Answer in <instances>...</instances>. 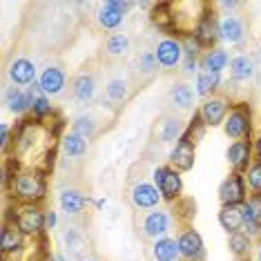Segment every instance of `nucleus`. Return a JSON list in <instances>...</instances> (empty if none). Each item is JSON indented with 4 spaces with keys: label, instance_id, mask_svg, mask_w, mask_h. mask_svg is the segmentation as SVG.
Returning <instances> with one entry per match:
<instances>
[{
    "label": "nucleus",
    "instance_id": "f257e3e1",
    "mask_svg": "<svg viewBox=\"0 0 261 261\" xmlns=\"http://www.w3.org/2000/svg\"><path fill=\"white\" fill-rule=\"evenodd\" d=\"M7 188H9L11 197L16 201H20V205H38L47 194L45 174L34 168L16 172L11 176V181L7 183Z\"/></svg>",
    "mask_w": 261,
    "mask_h": 261
},
{
    "label": "nucleus",
    "instance_id": "f03ea898",
    "mask_svg": "<svg viewBox=\"0 0 261 261\" xmlns=\"http://www.w3.org/2000/svg\"><path fill=\"white\" fill-rule=\"evenodd\" d=\"M223 132L232 141H248L250 139V132H252L250 105H246V103L232 105L228 112V116H225V121H223Z\"/></svg>",
    "mask_w": 261,
    "mask_h": 261
},
{
    "label": "nucleus",
    "instance_id": "7ed1b4c3",
    "mask_svg": "<svg viewBox=\"0 0 261 261\" xmlns=\"http://www.w3.org/2000/svg\"><path fill=\"white\" fill-rule=\"evenodd\" d=\"M154 186L159 188V192H161L163 201H176L181 197L183 192V176L181 172L172 170L170 165H159V168H154Z\"/></svg>",
    "mask_w": 261,
    "mask_h": 261
},
{
    "label": "nucleus",
    "instance_id": "20e7f679",
    "mask_svg": "<svg viewBox=\"0 0 261 261\" xmlns=\"http://www.w3.org/2000/svg\"><path fill=\"white\" fill-rule=\"evenodd\" d=\"M16 221V225L20 228V232L25 237H40L47 230L45 225V212L38 205H20L18 212L11 217Z\"/></svg>",
    "mask_w": 261,
    "mask_h": 261
},
{
    "label": "nucleus",
    "instance_id": "39448f33",
    "mask_svg": "<svg viewBox=\"0 0 261 261\" xmlns=\"http://www.w3.org/2000/svg\"><path fill=\"white\" fill-rule=\"evenodd\" d=\"M228 112H230L228 96H223V94H212V96L203 98V103H201L197 114L201 116V121H203L205 127H217V125H223Z\"/></svg>",
    "mask_w": 261,
    "mask_h": 261
},
{
    "label": "nucleus",
    "instance_id": "423d86ee",
    "mask_svg": "<svg viewBox=\"0 0 261 261\" xmlns=\"http://www.w3.org/2000/svg\"><path fill=\"white\" fill-rule=\"evenodd\" d=\"M192 36L199 40V45L203 47V49H215V43L219 40V18L210 5H205L203 14H201V20L197 22V27H194Z\"/></svg>",
    "mask_w": 261,
    "mask_h": 261
},
{
    "label": "nucleus",
    "instance_id": "0eeeda50",
    "mask_svg": "<svg viewBox=\"0 0 261 261\" xmlns=\"http://www.w3.org/2000/svg\"><path fill=\"white\" fill-rule=\"evenodd\" d=\"M154 58H156L159 67L163 69H174L179 67L186 58V51H183V45L179 38H163L159 40L156 47H154Z\"/></svg>",
    "mask_w": 261,
    "mask_h": 261
},
{
    "label": "nucleus",
    "instance_id": "6e6552de",
    "mask_svg": "<svg viewBox=\"0 0 261 261\" xmlns=\"http://www.w3.org/2000/svg\"><path fill=\"white\" fill-rule=\"evenodd\" d=\"M246 199H248L246 176L232 172V174L221 183V188H219V201H221V205H243Z\"/></svg>",
    "mask_w": 261,
    "mask_h": 261
},
{
    "label": "nucleus",
    "instance_id": "1a4fd4ad",
    "mask_svg": "<svg viewBox=\"0 0 261 261\" xmlns=\"http://www.w3.org/2000/svg\"><path fill=\"white\" fill-rule=\"evenodd\" d=\"M161 192H159V188L154 186L150 181H136L132 190H129V201H132V205L136 210H154L159 203H161Z\"/></svg>",
    "mask_w": 261,
    "mask_h": 261
},
{
    "label": "nucleus",
    "instance_id": "9d476101",
    "mask_svg": "<svg viewBox=\"0 0 261 261\" xmlns=\"http://www.w3.org/2000/svg\"><path fill=\"white\" fill-rule=\"evenodd\" d=\"M141 230L147 239H163L170 232V215L161 207H154L141 217Z\"/></svg>",
    "mask_w": 261,
    "mask_h": 261
},
{
    "label": "nucleus",
    "instance_id": "9b49d317",
    "mask_svg": "<svg viewBox=\"0 0 261 261\" xmlns=\"http://www.w3.org/2000/svg\"><path fill=\"white\" fill-rule=\"evenodd\" d=\"M179 254L181 259L186 261H203L205 257V248H203V239L197 230L192 228H186L183 232L179 234Z\"/></svg>",
    "mask_w": 261,
    "mask_h": 261
},
{
    "label": "nucleus",
    "instance_id": "f8f14e48",
    "mask_svg": "<svg viewBox=\"0 0 261 261\" xmlns=\"http://www.w3.org/2000/svg\"><path fill=\"white\" fill-rule=\"evenodd\" d=\"M183 134H186V127H183V121L179 116L165 114L154 125V139L159 143H176V141L183 139Z\"/></svg>",
    "mask_w": 261,
    "mask_h": 261
},
{
    "label": "nucleus",
    "instance_id": "ddd939ff",
    "mask_svg": "<svg viewBox=\"0 0 261 261\" xmlns=\"http://www.w3.org/2000/svg\"><path fill=\"white\" fill-rule=\"evenodd\" d=\"M194 159H197V145L190 143L188 139H181L170 152V168L176 172H188L194 168Z\"/></svg>",
    "mask_w": 261,
    "mask_h": 261
},
{
    "label": "nucleus",
    "instance_id": "4468645a",
    "mask_svg": "<svg viewBox=\"0 0 261 261\" xmlns=\"http://www.w3.org/2000/svg\"><path fill=\"white\" fill-rule=\"evenodd\" d=\"M225 159H228L232 172L246 174V170L252 163V145L248 141H234V143H230L228 152H225Z\"/></svg>",
    "mask_w": 261,
    "mask_h": 261
},
{
    "label": "nucleus",
    "instance_id": "2eb2a0df",
    "mask_svg": "<svg viewBox=\"0 0 261 261\" xmlns=\"http://www.w3.org/2000/svg\"><path fill=\"white\" fill-rule=\"evenodd\" d=\"M22 248H25V234L20 232L14 219H7L0 232V252L7 257V254H18Z\"/></svg>",
    "mask_w": 261,
    "mask_h": 261
},
{
    "label": "nucleus",
    "instance_id": "dca6fc26",
    "mask_svg": "<svg viewBox=\"0 0 261 261\" xmlns=\"http://www.w3.org/2000/svg\"><path fill=\"white\" fill-rule=\"evenodd\" d=\"M38 85H40V90H43L45 96H58V94H63L65 85H67V76H65V72L61 67L49 65V67H45L43 72H40Z\"/></svg>",
    "mask_w": 261,
    "mask_h": 261
},
{
    "label": "nucleus",
    "instance_id": "f3484780",
    "mask_svg": "<svg viewBox=\"0 0 261 261\" xmlns=\"http://www.w3.org/2000/svg\"><path fill=\"white\" fill-rule=\"evenodd\" d=\"M246 36V27L243 22L232 14H223L219 18V38L228 45H239Z\"/></svg>",
    "mask_w": 261,
    "mask_h": 261
},
{
    "label": "nucleus",
    "instance_id": "a211bd4d",
    "mask_svg": "<svg viewBox=\"0 0 261 261\" xmlns=\"http://www.w3.org/2000/svg\"><path fill=\"white\" fill-rule=\"evenodd\" d=\"M9 81L14 85H34L36 83V65H34L29 58H16L9 65Z\"/></svg>",
    "mask_w": 261,
    "mask_h": 261
},
{
    "label": "nucleus",
    "instance_id": "6ab92c4d",
    "mask_svg": "<svg viewBox=\"0 0 261 261\" xmlns=\"http://www.w3.org/2000/svg\"><path fill=\"white\" fill-rule=\"evenodd\" d=\"M94 94H96V81H94V76L87 72L76 74L72 81V96L76 103H81V105L92 103Z\"/></svg>",
    "mask_w": 261,
    "mask_h": 261
},
{
    "label": "nucleus",
    "instance_id": "aec40b11",
    "mask_svg": "<svg viewBox=\"0 0 261 261\" xmlns=\"http://www.w3.org/2000/svg\"><path fill=\"white\" fill-rule=\"evenodd\" d=\"M132 49V38L125 32H114L105 38V56L112 58V61H121L125 58Z\"/></svg>",
    "mask_w": 261,
    "mask_h": 261
},
{
    "label": "nucleus",
    "instance_id": "412c9836",
    "mask_svg": "<svg viewBox=\"0 0 261 261\" xmlns=\"http://www.w3.org/2000/svg\"><path fill=\"white\" fill-rule=\"evenodd\" d=\"M152 22L163 32L170 34H179L176 32V18H174V5L172 3H156L152 5V14H150Z\"/></svg>",
    "mask_w": 261,
    "mask_h": 261
},
{
    "label": "nucleus",
    "instance_id": "4be33fe9",
    "mask_svg": "<svg viewBox=\"0 0 261 261\" xmlns=\"http://www.w3.org/2000/svg\"><path fill=\"white\" fill-rule=\"evenodd\" d=\"M32 100H34V94L29 90L22 92L20 87H9V90L5 92V105H7V110L11 112V114H16V116L29 112Z\"/></svg>",
    "mask_w": 261,
    "mask_h": 261
},
{
    "label": "nucleus",
    "instance_id": "5701e85b",
    "mask_svg": "<svg viewBox=\"0 0 261 261\" xmlns=\"http://www.w3.org/2000/svg\"><path fill=\"white\" fill-rule=\"evenodd\" d=\"M230 65V56L225 49H207L203 56L199 58V69L201 72H210V74H221L225 67Z\"/></svg>",
    "mask_w": 261,
    "mask_h": 261
},
{
    "label": "nucleus",
    "instance_id": "b1692460",
    "mask_svg": "<svg viewBox=\"0 0 261 261\" xmlns=\"http://www.w3.org/2000/svg\"><path fill=\"white\" fill-rule=\"evenodd\" d=\"M58 203H61V210L67 217L69 215H81V212L85 210V205H87V197H85V194H81L79 190L67 188V190H63V192H61Z\"/></svg>",
    "mask_w": 261,
    "mask_h": 261
},
{
    "label": "nucleus",
    "instance_id": "393cba45",
    "mask_svg": "<svg viewBox=\"0 0 261 261\" xmlns=\"http://www.w3.org/2000/svg\"><path fill=\"white\" fill-rule=\"evenodd\" d=\"M257 67H254L252 58L246 56V54H239V56H232L230 58V76H232L234 83H243V81H250Z\"/></svg>",
    "mask_w": 261,
    "mask_h": 261
},
{
    "label": "nucleus",
    "instance_id": "a878e982",
    "mask_svg": "<svg viewBox=\"0 0 261 261\" xmlns=\"http://www.w3.org/2000/svg\"><path fill=\"white\" fill-rule=\"evenodd\" d=\"M152 257L154 261H179V241L172 237H163L152 243Z\"/></svg>",
    "mask_w": 261,
    "mask_h": 261
},
{
    "label": "nucleus",
    "instance_id": "bb28decb",
    "mask_svg": "<svg viewBox=\"0 0 261 261\" xmlns=\"http://www.w3.org/2000/svg\"><path fill=\"white\" fill-rule=\"evenodd\" d=\"M219 223H221L223 230H228V234L241 232L243 230L241 205H221V210H219Z\"/></svg>",
    "mask_w": 261,
    "mask_h": 261
},
{
    "label": "nucleus",
    "instance_id": "cd10ccee",
    "mask_svg": "<svg viewBox=\"0 0 261 261\" xmlns=\"http://www.w3.org/2000/svg\"><path fill=\"white\" fill-rule=\"evenodd\" d=\"M194 96H197V92H194L190 85H186V83H176V85L170 90V103L181 112L192 110Z\"/></svg>",
    "mask_w": 261,
    "mask_h": 261
},
{
    "label": "nucleus",
    "instance_id": "c85d7f7f",
    "mask_svg": "<svg viewBox=\"0 0 261 261\" xmlns=\"http://www.w3.org/2000/svg\"><path fill=\"white\" fill-rule=\"evenodd\" d=\"M127 96H129V83L123 76L112 79L108 83V87H105V100L110 105H123L127 100Z\"/></svg>",
    "mask_w": 261,
    "mask_h": 261
},
{
    "label": "nucleus",
    "instance_id": "c756f323",
    "mask_svg": "<svg viewBox=\"0 0 261 261\" xmlns=\"http://www.w3.org/2000/svg\"><path fill=\"white\" fill-rule=\"evenodd\" d=\"M221 85V74H210V72H199L197 74V83H194V92L197 96H212L217 94V87Z\"/></svg>",
    "mask_w": 261,
    "mask_h": 261
},
{
    "label": "nucleus",
    "instance_id": "7c9ffc66",
    "mask_svg": "<svg viewBox=\"0 0 261 261\" xmlns=\"http://www.w3.org/2000/svg\"><path fill=\"white\" fill-rule=\"evenodd\" d=\"M61 147L69 159H81V156H85V152H87V141L74 132H67V134H63V139H61Z\"/></svg>",
    "mask_w": 261,
    "mask_h": 261
},
{
    "label": "nucleus",
    "instance_id": "2f4dec72",
    "mask_svg": "<svg viewBox=\"0 0 261 261\" xmlns=\"http://www.w3.org/2000/svg\"><path fill=\"white\" fill-rule=\"evenodd\" d=\"M96 20H98V25L103 29H118L123 25V20H125V14L114 9V7H110V5L105 3V5H100V9L96 14Z\"/></svg>",
    "mask_w": 261,
    "mask_h": 261
},
{
    "label": "nucleus",
    "instance_id": "473e14b6",
    "mask_svg": "<svg viewBox=\"0 0 261 261\" xmlns=\"http://www.w3.org/2000/svg\"><path fill=\"white\" fill-rule=\"evenodd\" d=\"M228 248L234 257H246V254H250L252 239L243 230L241 232H232V234H228Z\"/></svg>",
    "mask_w": 261,
    "mask_h": 261
},
{
    "label": "nucleus",
    "instance_id": "72a5a7b5",
    "mask_svg": "<svg viewBox=\"0 0 261 261\" xmlns=\"http://www.w3.org/2000/svg\"><path fill=\"white\" fill-rule=\"evenodd\" d=\"M69 132L83 136L85 141H90L94 134H96V121H94L92 116H79L72 121V129Z\"/></svg>",
    "mask_w": 261,
    "mask_h": 261
},
{
    "label": "nucleus",
    "instance_id": "f704fd0d",
    "mask_svg": "<svg viewBox=\"0 0 261 261\" xmlns=\"http://www.w3.org/2000/svg\"><path fill=\"white\" fill-rule=\"evenodd\" d=\"M159 69V63L154 58V51H143L139 58H136V74L141 76H154Z\"/></svg>",
    "mask_w": 261,
    "mask_h": 261
},
{
    "label": "nucleus",
    "instance_id": "c9c22d12",
    "mask_svg": "<svg viewBox=\"0 0 261 261\" xmlns=\"http://www.w3.org/2000/svg\"><path fill=\"white\" fill-rule=\"evenodd\" d=\"M246 186L252 190V194H261V161L254 159L250 163V168L246 170Z\"/></svg>",
    "mask_w": 261,
    "mask_h": 261
},
{
    "label": "nucleus",
    "instance_id": "e433bc0d",
    "mask_svg": "<svg viewBox=\"0 0 261 261\" xmlns=\"http://www.w3.org/2000/svg\"><path fill=\"white\" fill-rule=\"evenodd\" d=\"M203 134H205V125H203V121H201V116H199V114H194V118L190 121V125L186 127V134H183V139H188L190 143L197 145L199 141L203 139Z\"/></svg>",
    "mask_w": 261,
    "mask_h": 261
},
{
    "label": "nucleus",
    "instance_id": "4c0bfd02",
    "mask_svg": "<svg viewBox=\"0 0 261 261\" xmlns=\"http://www.w3.org/2000/svg\"><path fill=\"white\" fill-rule=\"evenodd\" d=\"M181 45H183V51H186V58H201V49L203 47L199 45V40L194 36H190V34H186V36L181 38Z\"/></svg>",
    "mask_w": 261,
    "mask_h": 261
},
{
    "label": "nucleus",
    "instance_id": "58836bf2",
    "mask_svg": "<svg viewBox=\"0 0 261 261\" xmlns=\"http://www.w3.org/2000/svg\"><path fill=\"white\" fill-rule=\"evenodd\" d=\"M65 243H67V248H72L74 252H79L81 246H83V239L79 237V232H76L74 228H72V230L67 228V232H65Z\"/></svg>",
    "mask_w": 261,
    "mask_h": 261
},
{
    "label": "nucleus",
    "instance_id": "ea45409f",
    "mask_svg": "<svg viewBox=\"0 0 261 261\" xmlns=\"http://www.w3.org/2000/svg\"><path fill=\"white\" fill-rule=\"evenodd\" d=\"M0 145H3V152H7L9 145H11V127L7 125V123L0 125Z\"/></svg>",
    "mask_w": 261,
    "mask_h": 261
},
{
    "label": "nucleus",
    "instance_id": "a19ab883",
    "mask_svg": "<svg viewBox=\"0 0 261 261\" xmlns=\"http://www.w3.org/2000/svg\"><path fill=\"white\" fill-rule=\"evenodd\" d=\"M56 223H58V215H56V212L54 210H45V225H47V230H54Z\"/></svg>",
    "mask_w": 261,
    "mask_h": 261
},
{
    "label": "nucleus",
    "instance_id": "79ce46f5",
    "mask_svg": "<svg viewBox=\"0 0 261 261\" xmlns=\"http://www.w3.org/2000/svg\"><path fill=\"white\" fill-rule=\"evenodd\" d=\"M183 72H188V74H192L194 69H197V65H199V61L197 58H183Z\"/></svg>",
    "mask_w": 261,
    "mask_h": 261
},
{
    "label": "nucleus",
    "instance_id": "37998d69",
    "mask_svg": "<svg viewBox=\"0 0 261 261\" xmlns=\"http://www.w3.org/2000/svg\"><path fill=\"white\" fill-rule=\"evenodd\" d=\"M252 152L257 154V159L261 161V132H259L257 136H254V141H252Z\"/></svg>",
    "mask_w": 261,
    "mask_h": 261
},
{
    "label": "nucleus",
    "instance_id": "c03bdc74",
    "mask_svg": "<svg viewBox=\"0 0 261 261\" xmlns=\"http://www.w3.org/2000/svg\"><path fill=\"white\" fill-rule=\"evenodd\" d=\"M217 7H221V9H237V7H239V3H234V0H232V3H219Z\"/></svg>",
    "mask_w": 261,
    "mask_h": 261
},
{
    "label": "nucleus",
    "instance_id": "a18cd8bd",
    "mask_svg": "<svg viewBox=\"0 0 261 261\" xmlns=\"http://www.w3.org/2000/svg\"><path fill=\"white\" fill-rule=\"evenodd\" d=\"M51 261H67V259H65L63 254H54V257H51Z\"/></svg>",
    "mask_w": 261,
    "mask_h": 261
},
{
    "label": "nucleus",
    "instance_id": "49530a36",
    "mask_svg": "<svg viewBox=\"0 0 261 261\" xmlns=\"http://www.w3.org/2000/svg\"><path fill=\"white\" fill-rule=\"evenodd\" d=\"M257 259L261 261V246H259V254H257Z\"/></svg>",
    "mask_w": 261,
    "mask_h": 261
},
{
    "label": "nucleus",
    "instance_id": "de8ad7c7",
    "mask_svg": "<svg viewBox=\"0 0 261 261\" xmlns=\"http://www.w3.org/2000/svg\"><path fill=\"white\" fill-rule=\"evenodd\" d=\"M85 261H96V259H85Z\"/></svg>",
    "mask_w": 261,
    "mask_h": 261
},
{
    "label": "nucleus",
    "instance_id": "09e8293b",
    "mask_svg": "<svg viewBox=\"0 0 261 261\" xmlns=\"http://www.w3.org/2000/svg\"><path fill=\"white\" fill-rule=\"evenodd\" d=\"M29 261H38V259H29Z\"/></svg>",
    "mask_w": 261,
    "mask_h": 261
}]
</instances>
